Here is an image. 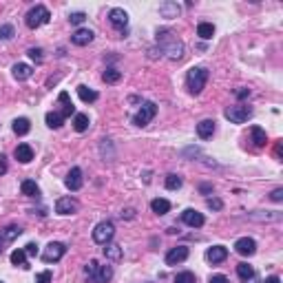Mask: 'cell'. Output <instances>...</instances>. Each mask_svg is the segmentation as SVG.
<instances>
[{"instance_id": "obj_1", "label": "cell", "mask_w": 283, "mask_h": 283, "mask_svg": "<svg viewBox=\"0 0 283 283\" xmlns=\"http://www.w3.org/2000/svg\"><path fill=\"white\" fill-rule=\"evenodd\" d=\"M208 69L206 67H192L190 71L186 73V87L188 91L192 93V95H199V93L203 91V87H206L208 82Z\"/></svg>"}, {"instance_id": "obj_2", "label": "cell", "mask_w": 283, "mask_h": 283, "mask_svg": "<svg viewBox=\"0 0 283 283\" xmlns=\"http://www.w3.org/2000/svg\"><path fill=\"white\" fill-rule=\"evenodd\" d=\"M162 36H164V40H168L166 44H162V56H166V58H171V60H180V58L184 56V44L182 40H177V38H173V33L171 31H160Z\"/></svg>"}, {"instance_id": "obj_3", "label": "cell", "mask_w": 283, "mask_h": 283, "mask_svg": "<svg viewBox=\"0 0 283 283\" xmlns=\"http://www.w3.org/2000/svg\"><path fill=\"white\" fill-rule=\"evenodd\" d=\"M49 18H51L49 9L44 7V4H36V7H31V9L27 11V16H24V22H27L29 29H38V27H42V24H47Z\"/></svg>"}, {"instance_id": "obj_4", "label": "cell", "mask_w": 283, "mask_h": 283, "mask_svg": "<svg viewBox=\"0 0 283 283\" xmlns=\"http://www.w3.org/2000/svg\"><path fill=\"white\" fill-rule=\"evenodd\" d=\"M223 115H226V120L232 122V124H243L252 117V108L246 106V104H235V106H228Z\"/></svg>"}, {"instance_id": "obj_5", "label": "cell", "mask_w": 283, "mask_h": 283, "mask_svg": "<svg viewBox=\"0 0 283 283\" xmlns=\"http://www.w3.org/2000/svg\"><path fill=\"white\" fill-rule=\"evenodd\" d=\"M115 237V226H113V221H100L95 228H93V241L100 243V246H106L108 241Z\"/></svg>"}, {"instance_id": "obj_6", "label": "cell", "mask_w": 283, "mask_h": 283, "mask_svg": "<svg viewBox=\"0 0 283 283\" xmlns=\"http://www.w3.org/2000/svg\"><path fill=\"white\" fill-rule=\"evenodd\" d=\"M155 115H157L155 102H142L140 111H137L135 115H133V124H135V126H146V124L151 122Z\"/></svg>"}, {"instance_id": "obj_7", "label": "cell", "mask_w": 283, "mask_h": 283, "mask_svg": "<svg viewBox=\"0 0 283 283\" xmlns=\"http://www.w3.org/2000/svg\"><path fill=\"white\" fill-rule=\"evenodd\" d=\"M64 255H67V246L60 241H51V243H47V248H44L42 261L44 263H56V261H60Z\"/></svg>"}, {"instance_id": "obj_8", "label": "cell", "mask_w": 283, "mask_h": 283, "mask_svg": "<svg viewBox=\"0 0 283 283\" xmlns=\"http://www.w3.org/2000/svg\"><path fill=\"white\" fill-rule=\"evenodd\" d=\"M108 22H111L115 29H120V31H126V27H128V13L124 11V9H120V7H113L111 11H108Z\"/></svg>"}, {"instance_id": "obj_9", "label": "cell", "mask_w": 283, "mask_h": 283, "mask_svg": "<svg viewBox=\"0 0 283 283\" xmlns=\"http://www.w3.org/2000/svg\"><path fill=\"white\" fill-rule=\"evenodd\" d=\"M235 252L241 257H252L257 252V241L250 239V237H241V239L235 241Z\"/></svg>"}, {"instance_id": "obj_10", "label": "cell", "mask_w": 283, "mask_h": 283, "mask_svg": "<svg viewBox=\"0 0 283 283\" xmlns=\"http://www.w3.org/2000/svg\"><path fill=\"white\" fill-rule=\"evenodd\" d=\"M78 208H80V203L73 199V197H60V199L56 201L58 215H73V212H78Z\"/></svg>"}, {"instance_id": "obj_11", "label": "cell", "mask_w": 283, "mask_h": 283, "mask_svg": "<svg viewBox=\"0 0 283 283\" xmlns=\"http://www.w3.org/2000/svg\"><path fill=\"white\" fill-rule=\"evenodd\" d=\"M188 259V248L186 246H177V248H171L166 255V266H180Z\"/></svg>"}, {"instance_id": "obj_12", "label": "cell", "mask_w": 283, "mask_h": 283, "mask_svg": "<svg viewBox=\"0 0 283 283\" xmlns=\"http://www.w3.org/2000/svg\"><path fill=\"white\" fill-rule=\"evenodd\" d=\"M82 184H84V180H82V168H78V166H73L71 171H69V175H67V180H64V186L69 188V190H80L82 188Z\"/></svg>"}, {"instance_id": "obj_13", "label": "cell", "mask_w": 283, "mask_h": 283, "mask_svg": "<svg viewBox=\"0 0 283 283\" xmlns=\"http://www.w3.org/2000/svg\"><path fill=\"white\" fill-rule=\"evenodd\" d=\"M182 221L186 223V226H190V228H201L203 226V215L201 212H197L195 208H186V210L182 212Z\"/></svg>"}, {"instance_id": "obj_14", "label": "cell", "mask_w": 283, "mask_h": 283, "mask_svg": "<svg viewBox=\"0 0 283 283\" xmlns=\"http://www.w3.org/2000/svg\"><path fill=\"white\" fill-rule=\"evenodd\" d=\"M58 102L62 104V108L58 113L67 120V117H71V115H76V106H73V102H71V97H69V93L67 91H60V95H58Z\"/></svg>"}, {"instance_id": "obj_15", "label": "cell", "mask_w": 283, "mask_h": 283, "mask_svg": "<svg viewBox=\"0 0 283 283\" xmlns=\"http://www.w3.org/2000/svg\"><path fill=\"white\" fill-rule=\"evenodd\" d=\"M206 259L210 263H221L228 259V248L226 246H212L206 250Z\"/></svg>"}, {"instance_id": "obj_16", "label": "cell", "mask_w": 283, "mask_h": 283, "mask_svg": "<svg viewBox=\"0 0 283 283\" xmlns=\"http://www.w3.org/2000/svg\"><path fill=\"white\" fill-rule=\"evenodd\" d=\"M93 38H95V33H93L91 29H78L71 36V42L78 44V47H87V44L93 42Z\"/></svg>"}, {"instance_id": "obj_17", "label": "cell", "mask_w": 283, "mask_h": 283, "mask_svg": "<svg viewBox=\"0 0 283 283\" xmlns=\"http://www.w3.org/2000/svg\"><path fill=\"white\" fill-rule=\"evenodd\" d=\"M215 128H217L215 120H201L197 124V135H199L201 140H210V137L215 135Z\"/></svg>"}, {"instance_id": "obj_18", "label": "cell", "mask_w": 283, "mask_h": 283, "mask_svg": "<svg viewBox=\"0 0 283 283\" xmlns=\"http://www.w3.org/2000/svg\"><path fill=\"white\" fill-rule=\"evenodd\" d=\"M237 275H239L241 283H257V272L252 266H248V263H239L237 266Z\"/></svg>"}, {"instance_id": "obj_19", "label": "cell", "mask_w": 283, "mask_h": 283, "mask_svg": "<svg viewBox=\"0 0 283 283\" xmlns=\"http://www.w3.org/2000/svg\"><path fill=\"white\" fill-rule=\"evenodd\" d=\"M11 73H13V78H16L18 82H24V80H29V78H31L33 69L29 67V64H24V62H16L11 67Z\"/></svg>"}, {"instance_id": "obj_20", "label": "cell", "mask_w": 283, "mask_h": 283, "mask_svg": "<svg viewBox=\"0 0 283 283\" xmlns=\"http://www.w3.org/2000/svg\"><path fill=\"white\" fill-rule=\"evenodd\" d=\"M13 157L20 164H29L33 160V148L29 146V144H18L16 151H13Z\"/></svg>"}, {"instance_id": "obj_21", "label": "cell", "mask_w": 283, "mask_h": 283, "mask_svg": "<svg viewBox=\"0 0 283 283\" xmlns=\"http://www.w3.org/2000/svg\"><path fill=\"white\" fill-rule=\"evenodd\" d=\"M113 279V268L108 266H97V270H95V275H93V283H108Z\"/></svg>"}, {"instance_id": "obj_22", "label": "cell", "mask_w": 283, "mask_h": 283, "mask_svg": "<svg viewBox=\"0 0 283 283\" xmlns=\"http://www.w3.org/2000/svg\"><path fill=\"white\" fill-rule=\"evenodd\" d=\"M20 192L24 197H40V186L33 180H24L20 184Z\"/></svg>"}, {"instance_id": "obj_23", "label": "cell", "mask_w": 283, "mask_h": 283, "mask_svg": "<svg viewBox=\"0 0 283 283\" xmlns=\"http://www.w3.org/2000/svg\"><path fill=\"white\" fill-rule=\"evenodd\" d=\"M160 13H162L164 18H177V16H180V4L166 0V2L160 4Z\"/></svg>"}, {"instance_id": "obj_24", "label": "cell", "mask_w": 283, "mask_h": 283, "mask_svg": "<svg viewBox=\"0 0 283 283\" xmlns=\"http://www.w3.org/2000/svg\"><path fill=\"white\" fill-rule=\"evenodd\" d=\"M11 128H13L16 135H27V133L31 131V122H29L27 117H16L13 124H11Z\"/></svg>"}, {"instance_id": "obj_25", "label": "cell", "mask_w": 283, "mask_h": 283, "mask_svg": "<svg viewBox=\"0 0 283 283\" xmlns=\"http://www.w3.org/2000/svg\"><path fill=\"white\" fill-rule=\"evenodd\" d=\"M78 95H80V100L82 102H87V104H91V102H95L97 97V91H93V89H89L87 84H80V87H78Z\"/></svg>"}, {"instance_id": "obj_26", "label": "cell", "mask_w": 283, "mask_h": 283, "mask_svg": "<svg viewBox=\"0 0 283 283\" xmlns=\"http://www.w3.org/2000/svg\"><path fill=\"white\" fill-rule=\"evenodd\" d=\"M197 36H199L201 40H210V38L215 36V24L212 22H199L197 24Z\"/></svg>"}, {"instance_id": "obj_27", "label": "cell", "mask_w": 283, "mask_h": 283, "mask_svg": "<svg viewBox=\"0 0 283 283\" xmlns=\"http://www.w3.org/2000/svg\"><path fill=\"white\" fill-rule=\"evenodd\" d=\"M250 135H252V142H255V146H257V148L266 146L268 135H266V131H263L261 126H252V128H250Z\"/></svg>"}, {"instance_id": "obj_28", "label": "cell", "mask_w": 283, "mask_h": 283, "mask_svg": "<svg viewBox=\"0 0 283 283\" xmlns=\"http://www.w3.org/2000/svg\"><path fill=\"white\" fill-rule=\"evenodd\" d=\"M151 210L155 212V215H166V212L171 210V201H168V199H160V197H157V199L151 201Z\"/></svg>"}, {"instance_id": "obj_29", "label": "cell", "mask_w": 283, "mask_h": 283, "mask_svg": "<svg viewBox=\"0 0 283 283\" xmlns=\"http://www.w3.org/2000/svg\"><path fill=\"white\" fill-rule=\"evenodd\" d=\"M89 115L87 113H76V115H73V128H76L78 133H84L89 128Z\"/></svg>"}, {"instance_id": "obj_30", "label": "cell", "mask_w": 283, "mask_h": 283, "mask_svg": "<svg viewBox=\"0 0 283 283\" xmlns=\"http://www.w3.org/2000/svg\"><path fill=\"white\" fill-rule=\"evenodd\" d=\"M44 122H47L49 128H60L62 124H64V117L58 111H51V113H47V115H44Z\"/></svg>"}, {"instance_id": "obj_31", "label": "cell", "mask_w": 283, "mask_h": 283, "mask_svg": "<svg viewBox=\"0 0 283 283\" xmlns=\"http://www.w3.org/2000/svg\"><path fill=\"white\" fill-rule=\"evenodd\" d=\"M104 257H106L108 261L122 259V248L115 246V243H106V248H104Z\"/></svg>"}, {"instance_id": "obj_32", "label": "cell", "mask_w": 283, "mask_h": 283, "mask_svg": "<svg viewBox=\"0 0 283 283\" xmlns=\"http://www.w3.org/2000/svg\"><path fill=\"white\" fill-rule=\"evenodd\" d=\"M102 80L106 82V84H117L122 80V71H117L115 67H108L106 71H104V76H102Z\"/></svg>"}, {"instance_id": "obj_33", "label": "cell", "mask_w": 283, "mask_h": 283, "mask_svg": "<svg viewBox=\"0 0 283 283\" xmlns=\"http://www.w3.org/2000/svg\"><path fill=\"white\" fill-rule=\"evenodd\" d=\"M11 263H13V266H20V268H24V270H27V268H29V263H27V252H24V250H13V252H11Z\"/></svg>"}, {"instance_id": "obj_34", "label": "cell", "mask_w": 283, "mask_h": 283, "mask_svg": "<svg viewBox=\"0 0 283 283\" xmlns=\"http://www.w3.org/2000/svg\"><path fill=\"white\" fill-rule=\"evenodd\" d=\"M182 177L180 175H175V173H171V175H168L166 177V188H168V190H180V188H182Z\"/></svg>"}, {"instance_id": "obj_35", "label": "cell", "mask_w": 283, "mask_h": 283, "mask_svg": "<svg viewBox=\"0 0 283 283\" xmlns=\"http://www.w3.org/2000/svg\"><path fill=\"white\" fill-rule=\"evenodd\" d=\"M20 235H22V230L18 226H9L7 230H2V237H4V241H7V243L13 241V239H18Z\"/></svg>"}, {"instance_id": "obj_36", "label": "cell", "mask_w": 283, "mask_h": 283, "mask_svg": "<svg viewBox=\"0 0 283 283\" xmlns=\"http://www.w3.org/2000/svg\"><path fill=\"white\" fill-rule=\"evenodd\" d=\"M13 36H16V29H13V24H2V27H0V40H2V42L11 40Z\"/></svg>"}, {"instance_id": "obj_37", "label": "cell", "mask_w": 283, "mask_h": 283, "mask_svg": "<svg viewBox=\"0 0 283 283\" xmlns=\"http://www.w3.org/2000/svg\"><path fill=\"white\" fill-rule=\"evenodd\" d=\"M175 283H197V277L186 270V272H180V275L175 277Z\"/></svg>"}, {"instance_id": "obj_38", "label": "cell", "mask_w": 283, "mask_h": 283, "mask_svg": "<svg viewBox=\"0 0 283 283\" xmlns=\"http://www.w3.org/2000/svg\"><path fill=\"white\" fill-rule=\"evenodd\" d=\"M84 20H87V13H82V11H76V13L69 16V22L71 24H82Z\"/></svg>"}, {"instance_id": "obj_39", "label": "cell", "mask_w": 283, "mask_h": 283, "mask_svg": "<svg viewBox=\"0 0 283 283\" xmlns=\"http://www.w3.org/2000/svg\"><path fill=\"white\" fill-rule=\"evenodd\" d=\"M97 266H100V263H97L95 259H91V261L87 263V268H84V272H87V275H89V279H93V275H95Z\"/></svg>"}, {"instance_id": "obj_40", "label": "cell", "mask_w": 283, "mask_h": 283, "mask_svg": "<svg viewBox=\"0 0 283 283\" xmlns=\"http://www.w3.org/2000/svg\"><path fill=\"white\" fill-rule=\"evenodd\" d=\"M51 279H53L51 270H44V272H40V275L36 277V283H51Z\"/></svg>"}, {"instance_id": "obj_41", "label": "cell", "mask_w": 283, "mask_h": 283, "mask_svg": "<svg viewBox=\"0 0 283 283\" xmlns=\"http://www.w3.org/2000/svg\"><path fill=\"white\" fill-rule=\"evenodd\" d=\"M29 58L31 60H36V62H42V49H29Z\"/></svg>"}, {"instance_id": "obj_42", "label": "cell", "mask_w": 283, "mask_h": 283, "mask_svg": "<svg viewBox=\"0 0 283 283\" xmlns=\"http://www.w3.org/2000/svg\"><path fill=\"white\" fill-rule=\"evenodd\" d=\"M270 199L272 201H283V188H275V190H272V195H270Z\"/></svg>"}, {"instance_id": "obj_43", "label": "cell", "mask_w": 283, "mask_h": 283, "mask_svg": "<svg viewBox=\"0 0 283 283\" xmlns=\"http://www.w3.org/2000/svg\"><path fill=\"white\" fill-rule=\"evenodd\" d=\"M208 283H230V281H228V277H223V275H212L210 279H208Z\"/></svg>"}, {"instance_id": "obj_44", "label": "cell", "mask_w": 283, "mask_h": 283, "mask_svg": "<svg viewBox=\"0 0 283 283\" xmlns=\"http://www.w3.org/2000/svg\"><path fill=\"white\" fill-rule=\"evenodd\" d=\"M208 208H212V210H221L223 203H221V199H208Z\"/></svg>"}, {"instance_id": "obj_45", "label": "cell", "mask_w": 283, "mask_h": 283, "mask_svg": "<svg viewBox=\"0 0 283 283\" xmlns=\"http://www.w3.org/2000/svg\"><path fill=\"white\" fill-rule=\"evenodd\" d=\"M24 252H27V255H31V257H36L38 255V246H36V243H27Z\"/></svg>"}, {"instance_id": "obj_46", "label": "cell", "mask_w": 283, "mask_h": 283, "mask_svg": "<svg viewBox=\"0 0 283 283\" xmlns=\"http://www.w3.org/2000/svg\"><path fill=\"white\" fill-rule=\"evenodd\" d=\"M237 97H239V100H243V97H250V91H248V89H239V91H237Z\"/></svg>"}, {"instance_id": "obj_47", "label": "cell", "mask_w": 283, "mask_h": 283, "mask_svg": "<svg viewBox=\"0 0 283 283\" xmlns=\"http://www.w3.org/2000/svg\"><path fill=\"white\" fill-rule=\"evenodd\" d=\"M199 190H201V192H212V186H210V184H201Z\"/></svg>"}, {"instance_id": "obj_48", "label": "cell", "mask_w": 283, "mask_h": 283, "mask_svg": "<svg viewBox=\"0 0 283 283\" xmlns=\"http://www.w3.org/2000/svg\"><path fill=\"white\" fill-rule=\"evenodd\" d=\"M4 160H7V157H4V155H0V175H2V173L7 171V166H4Z\"/></svg>"}, {"instance_id": "obj_49", "label": "cell", "mask_w": 283, "mask_h": 283, "mask_svg": "<svg viewBox=\"0 0 283 283\" xmlns=\"http://www.w3.org/2000/svg\"><path fill=\"white\" fill-rule=\"evenodd\" d=\"M263 283H281V279H279V277H275V275H272V277H268V279L263 281Z\"/></svg>"}, {"instance_id": "obj_50", "label": "cell", "mask_w": 283, "mask_h": 283, "mask_svg": "<svg viewBox=\"0 0 283 283\" xmlns=\"http://www.w3.org/2000/svg\"><path fill=\"white\" fill-rule=\"evenodd\" d=\"M4 243H7V241H4L2 232H0V255H2V250H4Z\"/></svg>"}, {"instance_id": "obj_51", "label": "cell", "mask_w": 283, "mask_h": 283, "mask_svg": "<svg viewBox=\"0 0 283 283\" xmlns=\"http://www.w3.org/2000/svg\"><path fill=\"white\" fill-rule=\"evenodd\" d=\"M0 283H2V281H0Z\"/></svg>"}]
</instances>
